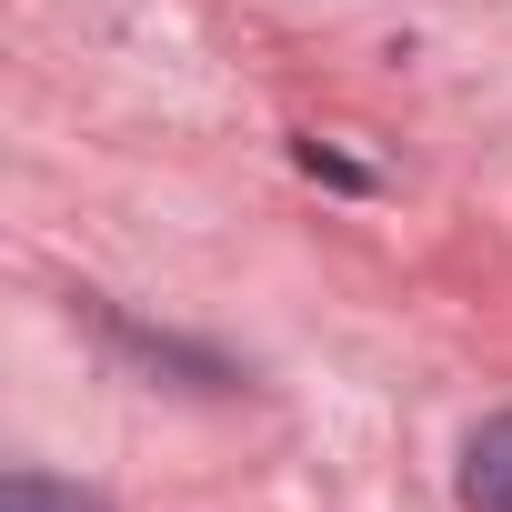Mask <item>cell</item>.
Segmentation results:
<instances>
[{
	"mask_svg": "<svg viewBox=\"0 0 512 512\" xmlns=\"http://www.w3.org/2000/svg\"><path fill=\"white\" fill-rule=\"evenodd\" d=\"M462 502L472 512H512V412H492L462 442Z\"/></svg>",
	"mask_w": 512,
	"mask_h": 512,
	"instance_id": "1",
	"label": "cell"
},
{
	"mask_svg": "<svg viewBox=\"0 0 512 512\" xmlns=\"http://www.w3.org/2000/svg\"><path fill=\"white\" fill-rule=\"evenodd\" d=\"M0 512H101V492H81V482H61V472H11L0 482Z\"/></svg>",
	"mask_w": 512,
	"mask_h": 512,
	"instance_id": "2",
	"label": "cell"
}]
</instances>
